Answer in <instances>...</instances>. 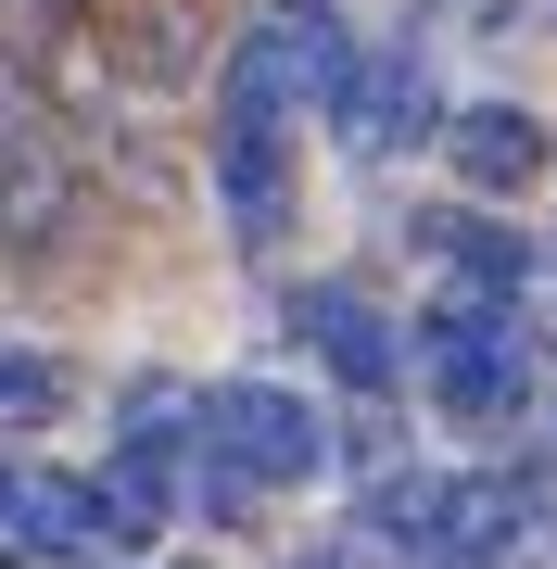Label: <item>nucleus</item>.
I'll return each mask as SVG.
<instances>
[{
    "label": "nucleus",
    "instance_id": "obj_1",
    "mask_svg": "<svg viewBox=\"0 0 557 569\" xmlns=\"http://www.w3.org/2000/svg\"><path fill=\"white\" fill-rule=\"evenodd\" d=\"M406 367L418 392H431L444 430H469V443H507V430H533L545 406V355L519 305H481V291H431V305L406 317Z\"/></svg>",
    "mask_w": 557,
    "mask_h": 569
},
{
    "label": "nucleus",
    "instance_id": "obj_2",
    "mask_svg": "<svg viewBox=\"0 0 557 569\" xmlns=\"http://www.w3.org/2000/svg\"><path fill=\"white\" fill-rule=\"evenodd\" d=\"M203 190H216L228 253H241V266H279L291 253V203H305V127H291L279 102H216Z\"/></svg>",
    "mask_w": 557,
    "mask_h": 569
},
{
    "label": "nucleus",
    "instance_id": "obj_3",
    "mask_svg": "<svg viewBox=\"0 0 557 569\" xmlns=\"http://www.w3.org/2000/svg\"><path fill=\"white\" fill-rule=\"evenodd\" d=\"M89 241H102V190L63 140H13L0 152V266L13 279H63Z\"/></svg>",
    "mask_w": 557,
    "mask_h": 569
},
{
    "label": "nucleus",
    "instance_id": "obj_4",
    "mask_svg": "<svg viewBox=\"0 0 557 569\" xmlns=\"http://www.w3.org/2000/svg\"><path fill=\"white\" fill-rule=\"evenodd\" d=\"M102 39H115V77L140 89L152 114H178V102H203V89H216L228 0H102Z\"/></svg>",
    "mask_w": 557,
    "mask_h": 569
},
{
    "label": "nucleus",
    "instance_id": "obj_5",
    "mask_svg": "<svg viewBox=\"0 0 557 569\" xmlns=\"http://www.w3.org/2000/svg\"><path fill=\"white\" fill-rule=\"evenodd\" d=\"M444 77H431V51H355V77L330 89V114H317V127H330V140L355 152V164H392V152H418V140H444Z\"/></svg>",
    "mask_w": 557,
    "mask_h": 569
},
{
    "label": "nucleus",
    "instance_id": "obj_6",
    "mask_svg": "<svg viewBox=\"0 0 557 569\" xmlns=\"http://www.w3.org/2000/svg\"><path fill=\"white\" fill-rule=\"evenodd\" d=\"M291 329L317 342V380L330 392H355V406H392L406 392V317L368 279H305L291 291Z\"/></svg>",
    "mask_w": 557,
    "mask_h": 569
},
{
    "label": "nucleus",
    "instance_id": "obj_7",
    "mask_svg": "<svg viewBox=\"0 0 557 569\" xmlns=\"http://www.w3.org/2000/svg\"><path fill=\"white\" fill-rule=\"evenodd\" d=\"M431 152H444L456 203H533L545 164H557V140H545V114H533V102H456Z\"/></svg>",
    "mask_w": 557,
    "mask_h": 569
},
{
    "label": "nucleus",
    "instance_id": "obj_8",
    "mask_svg": "<svg viewBox=\"0 0 557 569\" xmlns=\"http://www.w3.org/2000/svg\"><path fill=\"white\" fill-rule=\"evenodd\" d=\"M418 253L444 266V291H481V305H533V228L519 216H495V203H418V228H406Z\"/></svg>",
    "mask_w": 557,
    "mask_h": 569
},
{
    "label": "nucleus",
    "instance_id": "obj_9",
    "mask_svg": "<svg viewBox=\"0 0 557 569\" xmlns=\"http://www.w3.org/2000/svg\"><path fill=\"white\" fill-rule=\"evenodd\" d=\"M533 468H456V493H444V557L431 569H495L519 531H533Z\"/></svg>",
    "mask_w": 557,
    "mask_h": 569
},
{
    "label": "nucleus",
    "instance_id": "obj_10",
    "mask_svg": "<svg viewBox=\"0 0 557 569\" xmlns=\"http://www.w3.org/2000/svg\"><path fill=\"white\" fill-rule=\"evenodd\" d=\"M63 557H77V531H63V468L0 443V569H63Z\"/></svg>",
    "mask_w": 557,
    "mask_h": 569
},
{
    "label": "nucleus",
    "instance_id": "obj_11",
    "mask_svg": "<svg viewBox=\"0 0 557 569\" xmlns=\"http://www.w3.org/2000/svg\"><path fill=\"white\" fill-rule=\"evenodd\" d=\"M444 493H456V468L392 456L380 481H368V545H392L406 569H431V557H444Z\"/></svg>",
    "mask_w": 557,
    "mask_h": 569
},
{
    "label": "nucleus",
    "instance_id": "obj_12",
    "mask_svg": "<svg viewBox=\"0 0 557 569\" xmlns=\"http://www.w3.org/2000/svg\"><path fill=\"white\" fill-rule=\"evenodd\" d=\"M63 406H77V367L51 342H0V443H39Z\"/></svg>",
    "mask_w": 557,
    "mask_h": 569
},
{
    "label": "nucleus",
    "instance_id": "obj_13",
    "mask_svg": "<svg viewBox=\"0 0 557 569\" xmlns=\"http://www.w3.org/2000/svg\"><path fill=\"white\" fill-rule=\"evenodd\" d=\"M13 140H51V102H39V77L0 51V152H13Z\"/></svg>",
    "mask_w": 557,
    "mask_h": 569
},
{
    "label": "nucleus",
    "instance_id": "obj_14",
    "mask_svg": "<svg viewBox=\"0 0 557 569\" xmlns=\"http://www.w3.org/2000/svg\"><path fill=\"white\" fill-rule=\"evenodd\" d=\"M39 39H51V13H39V0H0V51L26 63V51H39Z\"/></svg>",
    "mask_w": 557,
    "mask_h": 569
},
{
    "label": "nucleus",
    "instance_id": "obj_15",
    "mask_svg": "<svg viewBox=\"0 0 557 569\" xmlns=\"http://www.w3.org/2000/svg\"><path fill=\"white\" fill-rule=\"evenodd\" d=\"M291 569H355V545H317V557H291Z\"/></svg>",
    "mask_w": 557,
    "mask_h": 569
},
{
    "label": "nucleus",
    "instance_id": "obj_16",
    "mask_svg": "<svg viewBox=\"0 0 557 569\" xmlns=\"http://www.w3.org/2000/svg\"><path fill=\"white\" fill-rule=\"evenodd\" d=\"M39 13H51V26H63V13H102V0H39Z\"/></svg>",
    "mask_w": 557,
    "mask_h": 569
},
{
    "label": "nucleus",
    "instance_id": "obj_17",
    "mask_svg": "<svg viewBox=\"0 0 557 569\" xmlns=\"http://www.w3.org/2000/svg\"><path fill=\"white\" fill-rule=\"evenodd\" d=\"M102 569H152V557H102Z\"/></svg>",
    "mask_w": 557,
    "mask_h": 569
}]
</instances>
